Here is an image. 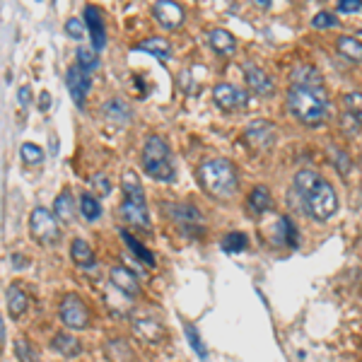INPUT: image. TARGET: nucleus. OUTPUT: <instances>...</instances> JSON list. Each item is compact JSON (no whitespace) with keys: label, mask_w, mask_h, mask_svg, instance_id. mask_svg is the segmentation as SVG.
Returning <instances> with one entry per match:
<instances>
[{"label":"nucleus","mask_w":362,"mask_h":362,"mask_svg":"<svg viewBox=\"0 0 362 362\" xmlns=\"http://www.w3.org/2000/svg\"><path fill=\"white\" fill-rule=\"evenodd\" d=\"M15 355L20 358V362H39L37 350H34L32 343L25 341V338H17L15 341Z\"/></svg>","instance_id":"nucleus-31"},{"label":"nucleus","mask_w":362,"mask_h":362,"mask_svg":"<svg viewBox=\"0 0 362 362\" xmlns=\"http://www.w3.org/2000/svg\"><path fill=\"white\" fill-rule=\"evenodd\" d=\"M20 155H22V160L29 162V165H37V162H42L44 150L39 148V145H34V143H25L20 148Z\"/></svg>","instance_id":"nucleus-33"},{"label":"nucleus","mask_w":362,"mask_h":362,"mask_svg":"<svg viewBox=\"0 0 362 362\" xmlns=\"http://www.w3.org/2000/svg\"><path fill=\"white\" fill-rule=\"evenodd\" d=\"M210 46H213L220 56H232L237 49V42L227 29H213V32H210Z\"/></svg>","instance_id":"nucleus-16"},{"label":"nucleus","mask_w":362,"mask_h":362,"mask_svg":"<svg viewBox=\"0 0 362 362\" xmlns=\"http://www.w3.org/2000/svg\"><path fill=\"white\" fill-rule=\"evenodd\" d=\"M295 191L300 194L307 213L314 220H329L338 210V196L334 186L326 179H321L319 174L309 172V169H302V172L295 174Z\"/></svg>","instance_id":"nucleus-1"},{"label":"nucleus","mask_w":362,"mask_h":362,"mask_svg":"<svg viewBox=\"0 0 362 362\" xmlns=\"http://www.w3.org/2000/svg\"><path fill=\"white\" fill-rule=\"evenodd\" d=\"M343 104H346L348 114L353 116L355 121H362V92H350L343 99Z\"/></svg>","instance_id":"nucleus-32"},{"label":"nucleus","mask_w":362,"mask_h":362,"mask_svg":"<svg viewBox=\"0 0 362 362\" xmlns=\"http://www.w3.org/2000/svg\"><path fill=\"white\" fill-rule=\"evenodd\" d=\"M280 225L285 227V239H288L290 247H297V230L290 218H280Z\"/></svg>","instance_id":"nucleus-37"},{"label":"nucleus","mask_w":362,"mask_h":362,"mask_svg":"<svg viewBox=\"0 0 362 362\" xmlns=\"http://www.w3.org/2000/svg\"><path fill=\"white\" fill-rule=\"evenodd\" d=\"M244 75H247V85L256 95H261V97L273 95V80L266 75V70H261L259 66H254V63H244Z\"/></svg>","instance_id":"nucleus-11"},{"label":"nucleus","mask_w":362,"mask_h":362,"mask_svg":"<svg viewBox=\"0 0 362 362\" xmlns=\"http://www.w3.org/2000/svg\"><path fill=\"white\" fill-rule=\"evenodd\" d=\"M66 32L70 34L73 39H83V34H85V27H83V22L80 20H68V25H66Z\"/></svg>","instance_id":"nucleus-39"},{"label":"nucleus","mask_w":362,"mask_h":362,"mask_svg":"<svg viewBox=\"0 0 362 362\" xmlns=\"http://www.w3.org/2000/svg\"><path fill=\"white\" fill-rule=\"evenodd\" d=\"M143 167L157 181H169L174 177L172 155H169V145L160 136H150L143 150Z\"/></svg>","instance_id":"nucleus-4"},{"label":"nucleus","mask_w":362,"mask_h":362,"mask_svg":"<svg viewBox=\"0 0 362 362\" xmlns=\"http://www.w3.org/2000/svg\"><path fill=\"white\" fill-rule=\"evenodd\" d=\"M124 194L128 201H136V203H145V196H143V186H140L138 177L133 172H126L124 174Z\"/></svg>","instance_id":"nucleus-26"},{"label":"nucleus","mask_w":362,"mask_h":362,"mask_svg":"<svg viewBox=\"0 0 362 362\" xmlns=\"http://www.w3.org/2000/svg\"><path fill=\"white\" fill-rule=\"evenodd\" d=\"M153 15H155V20L160 22V27H165V29H177L181 22H184V10H181L177 3H172V0H160V3H155Z\"/></svg>","instance_id":"nucleus-9"},{"label":"nucleus","mask_w":362,"mask_h":362,"mask_svg":"<svg viewBox=\"0 0 362 362\" xmlns=\"http://www.w3.org/2000/svg\"><path fill=\"white\" fill-rule=\"evenodd\" d=\"M66 85H68L70 97L75 99V104L83 107L87 92H90V73L80 68V63H75V66H70L66 73Z\"/></svg>","instance_id":"nucleus-7"},{"label":"nucleus","mask_w":362,"mask_h":362,"mask_svg":"<svg viewBox=\"0 0 362 362\" xmlns=\"http://www.w3.org/2000/svg\"><path fill=\"white\" fill-rule=\"evenodd\" d=\"M92 189H95L97 196H109V191H112V181H109L107 174H95V177H92Z\"/></svg>","instance_id":"nucleus-36"},{"label":"nucleus","mask_w":362,"mask_h":362,"mask_svg":"<svg viewBox=\"0 0 362 362\" xmlns=\"http://www.w3.org/2000/svg\"><path fill=\"white\" fill-rule=\"evenodd\" d=\"M186 338H189V343H191V348H194L196 350V355H198V358H203V360H206L208 358V350H206V346H203V343H201V338H198V334H196V329H194V326H191V324H186Z\"/></svg>","instance_id":"nucleus-35"},{"label":"nucleus","mask_w":362,"mask_h":362,"mask_svg":"<svg viewBox=\"0 0 362 362\" xmlns=\"http://www.w3.org/2000/svg\"><path fill=\"white\" fill-rule=\"evenodd\" d=\"M140 51H148V54H155L157 58H169L172 56V49H169V44L165 42V39H160V37H153V39H145L143 44L138 46Z\"/></svg>","instance_id":"nucleus-27"},{"label":"nucleus","mask_w":362,"mask_h":362,"mask_svg":"<svg viewBox=\"0 0 362 362\" xmlns=\"http://www.w3.org/2000/svg\"><path fill=\"white\" fill-rule=\"evenodd\" d=\"M249 208L254 210V213H266L268 208H271V194H268L266 186H256L254 191H251L249 196Z\"/></svg>","instance_id":"nucleus-23"},{"label":"nucleus","mask_w":362,"mask_h":362,"mask_svg":"<svg viewBox=\"0 0 362 362\" xmlns=\"http://www.w3.org/2000/svg\"><path fill=\"white\" fill-rule=\"evenodd\" d=\"M80 213H83L85 220H90V223H95V220L102 215V206H99V201L95 196H80Z\"/></svg>","instance_id":"nucleus-28"},{"label":"nucleus","mask_w":362,"mask_h":362,"mask_svg":"<svg viewBox=\"0 0 362 362\" xmlns=\"http://www.w3.org/2000/svg\"><path fill=\"white\" fill-rule=\"evenodd\" d=\"M136 331H138V336H143L145 341H160L162 338V326L157 324L155 319H140V321H136Z\"/></svg>","instance_id":"nucleus-25"},{"label":"nucleus","mask_w":362,"mask_h":362,"mask_svg":"<svg viewBox=\"0 0 362 362\" xmlns=\"http://www.w3.org/2000/svg\"><path fill=\"white\" fill-rule=\"evenodd\" d=\"M121 239H124V242H126V247L133 251V256H136L138 261H143V264H145V266H150V268L155 266L153 254H150V251L145 249L143 244H140L136 237H133V235H128V232H121Z\"/></svg>","instance_id":"nucleus-20"},{"label":"nucleus","mask_w":362,"mask_h":362,"mask_svg":"<svg viewBox=\"0 0 362 362\" xmlns=\"http://www.w3.org/2000/svg\"><path fill=\"white\" fill-rule=\"evenodd\" d=\"M244 247H247V235H244V232H230V235L223 239L225 254H242Z\"/></svg>","instance_id":"nucleus-29"},{"label":"nucleus","mask_w":362,"mask_h":362,"mask_svg":"<svg viewBox=\"0 0 362 362\" xmlns=\"http://www.w3.org/2000/svg\"><path fill=\"white\" fill-rule=\"evenodd\" d=\"M54 210H56L58 218L66 220V223H68L70 218H73V198H70V191H63V194L56 198Z\"/></svg>","instance_id":"nucleus-30"},{"label":"nucleus","mask_w":362,"mask_h":362,"mask_svg":"<svg viewBox=\"0 0 362 362\" xmlns=\"http://www.w3.org/2000/svg\"><path fill=\"white\" fill-rule=\"evenodd\" d=\"M85 22H87V29H90L92 46H95L97 51H102L104 46H107V32H104L102 13H99L95 5H87L85 8Z\"/></svg>","instance_id":"nucleus-12"},{"label":"nucleus","mask_w":362,"mask_h":362,"mask_svg":"<svg viewBox=\"0 0 362 362\" xmlns=\"http://www.w3.org/2000/svg\"><path fill=\"white\" fill-rule=\"evenodd\" d=\"M102 112L109 121H114V124H131V109H128V104L124 99H109Z\"/></svg>","instance_id":"nucleus-18"},{"label":"nucleus","mask_w":362,"mask_h":362,"mask_svg":"<svg viewBox=\"0 0 362 362\" xmlns=\"http://www.w3.org/2000/svg\"><path fill=\"white\" fill-rule=\"evenodd\" d=\"M360 8H362L360 0H341V3H338V10H341V13H358Z\"/></svg>","instance_id":"nucleus-41"},{"label":"nucleus","mask_w":362,"mask_h":362,"mask_svg":"<svg viewBox=\"0 0 362 362\" xmlns=\"http://www.w3.org/2000/svg\"><path fill=\"white\" fill-rule=\"evenodd\" d=\"M295 87H309V90H321V75L314 66H297L290 73Z\"/></svg>","instance_id":"nucleus-15"},{"label":"nucleus","mask_w":362,"mask_h":362,"mask_svg":"<svg viewBox=\"0 0 362 362\" xmlns=\"http://www.w3.org/2000/svg\"><path fill=\"white\" fill-rule=\"evenodd\" d=\"M213 99L215 104H218L220 109H225V112H232V109H239L247 104V95H244L242 90H237L235 85L230 83H220L213 87Z\"/></svg>","instance_id":"nucleus-8"},{"label":"nucleus","mask_w":362,"mask_h":362,"mask_svg":"<svg viewBox=\"0 0 362 362\" xmlns=\"http://www.w3.org/2000/svg\"><path fill=\"white\" fill-rule=\"evenodd\" d=\"M54 350H58L61 355H78L83 346H80V341L75 336L70 334H58L54 338Z\"/></svg>","instance_id":"nucleus-24"},{"label":"nucleus","mask_w":362,"mask_h":362,"mask_svg":"<svg viewBox=\"0 0 362 362\" xmlns=\"http://www.w3.org/2000/svg\"><path fill=\"white\" fill-rule=\"evenodd\" d=\"M112 283L119 290H124L126 295H138L140 293V283L128 268H114L112 271Z\"/></svg>","instance_id":"nucleus-17"},{"label":"nucleus","mask_w":362,"mask_h":362,"mask_svg":"<svg viewBox=\"0 0 362 362\" xmlns=\"http://www.w3.org/2000/svg\"><path fill=\"white\" fill-rule=\"evenodd\" d=\"M121 215H124V220L128 225H136V227H148L150 225L145 203H136V201H128V198H124V203H121Z\"/></svg>","instance_id":"nucleus-13"},{"label":"nucleus","mask_w":362,"mask_h":362,"mask_svg":"<svg viewBox=\"0 0 362 362\" xmlns=\"http://www.w3.org/2000/svg\"><path fill=\"white\" fill-rule=\"evenodd\" d=\"M78 61H80V68L87 70V73H90V70H95V68L99 66L95 51L85 49V46H80V49H78Z\"/></svg>","instance_id":"nucleus-34"},{"label":"nucleus","mask_w":362,"mask_h":362,"mask_svg":"<svg viewBox=\"0 0 362 362\" xmlns=\"http://www.w3.org/2000/svg\"><path fill=\"white\" fill-rule=\"evenodd\" d=\"M70 254H73V261L78 266H92V264H95V254H92L90 244L83 242V239H75L73 247H70Z\"/></svg>","instance_id":"nucleus-22"},{"label":"nucleus","mask_w":362,"mask_h":362,"mask_svg":"<svg viewBox=\"0 0 362 362\" xmlns=\"http://www.w3.org/2000/svg\"><path fill=\"white\" fill-rule=\"evenodd\" d=\"M17 104H20L22 109H27L29 104H32V90L25 85V87H20V92H17Z\"/></svg>","instance_id":"nucleus-40"},{"label":"nucleus","mask_w":362,"mask_h":362,"mask_svg":"<svg viewBox=\"0 0 362 362\" xmlns=\"http://www.w3.org/2000/svg\"><path fill=\"white\" fill-rule=\"evenodd\" d=\"M338 54L346 56L348 61H362V42H358V39L353 37H341L336 44Z\"/></svg>","instance_id":"nucleus-21"},{"label":"nucleus","mask_w":362,"mask_h":362,"mask_svg":"<svg viewBox=\"0 0 362 362\" xmlns=\"http://www.w3.org/2000/svg\"><path fill=\"white\" fill-rule=\"evenodd\" d=\"M201 186L213 198H230L237 191V172L227 160H208L198 169Z\"/></svg>","instance_id":"nucleus-3"},{"label":"nucleus","mask_w":362,"mask_h":362,"mask_svg":"<svg viewBox=\"0 0 362 362\" xmlns=\"http://www.w3.org/2000/svg\"><path fill=\"white\" fill-rule=\"evenodd\" d=\"M5 300H8V309H10V314H13V317L25 314L27 307H29V297L22 293L17 285H10L8 293H5Z\"/></svg>","instance_id":"nucleus-19"},{"label":"nucleus","mask_w":362,"mask_h":362,"mask_svg":"<svg viewBox=\"0 0 362 362\" xmlns=\"http://www.w3.org/2000/svg\"><path fill=\"white\" fill-rule=\"evenodd\" d=\"M314 27H319V29H326V27H336L338 25V20L331 13H319L317 17H314V22H312Z\"/></svg>","instance_id":"nucleus-38"},{"label":"nucleus","mask_w":362,"mask_h":362,"mask_svg":"<svg viewBox=\"0 0 362 362\" xmlns=\"http://www.w3.org/2000/svg\"><path fill=\"white\" fill-rule=\"evenodd\" d=\"M29 230L42 244H54L58 239V225L56 218L46 208H34L29 218Z\"/></svg>","instance_id":"nucleus-5"},{"label":"nucleus","mask_w":362,"mask_h":362,"mask_svg":"<svg viewBox=\"0 0 362 362\" xmlns=\"http://www.w3.org/2000/svg\"><path fill=\"white\" fill-rule=\"evenodd\" d=\"M247 140L259 150L271 148V145L276 143V126L268 124V121H254V124L247 128Z\"/></svg>","instance_id":"nucleus-10"},{"label":"nucleus","mask_w":362,"mask_h":362,"mask_svg":"<svg viewBox=\"0 0 362 362\" xmlns=\"http://www.w3.org/2000/svg\"><path fill=\"white\" fill-rule=\"evenodd\" d=\"M167 210L184 230L196 232L198 225H201V213H198L194 206H167Z\"/></svg>","instance_id":"nucleus-14"},{"label":"nucleus","mask_w":362,"mask_h":362,"mask_svg":"<svg viewBox=\"0 0 362 362\" xmlns=\"http://www.w3.org/2000/svg\"><path fill=\"white\" fill-rule=\"evenodd\" d=\"M61 319L68 329H85L87 326V307L75 295H66L61 302Z\"/></svg>","instance_id":"nucleus-6"},{"label":"nucleus","mask_w":362,"mask_h":362,"mask_svg":"<svg viewBox=\"0 0 362 362\" xmlns=\"http://www.w3.org/2000/svg\"><path fill=\"white\" fill-rule=\"evenodd\" d=\"M49 107H51V95H49V92H44V95H42V112H46Z\"/></svg>","instance_id":"nucleus-42"},{"label":"nucleus","mask_w":362,"mask_h":362,"mask_svg":"<svg viewBox=\"0 0 362 362\" xmlns=\"http://www.w3.org/2000/svg\"><path fill=\"white\" fill-rule=\"evenodd\" d=\"M288 107L307 126H319L326 119V95L321 90H309V87H290Z\"/></svg>","instance_id":"nucleus-2"}]
</instances>
